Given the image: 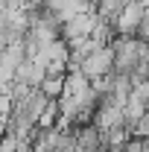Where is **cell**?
Returning a JSON list of instances; mask_svg holds the SVG:
<instances>
[{
	"mask_svg": "<svg viewBox=\"0 0 149 152\" xmlns=\"http://www.w3.org/2000/svg\"><path fill=\"white\" fill-rule=\"evenodd\" d=\"M76 70H82L91 82L99 79V76H105V73H111L114 70V50L111 47H96V50H91L85 58H79Z\"/></svg>",
	"mask_w": 149,
	"mask_h": 152,
	"instance_id": "cell-1",
	"label": "cell"
}]
</instances>
